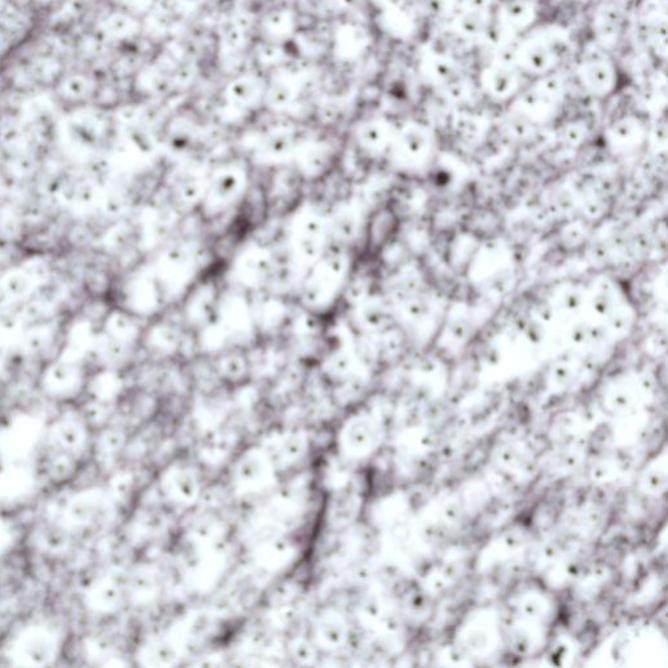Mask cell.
Here are the masks:
<instances>
[{"label": "cell", "instance_id": "5", "mask_svg": "<svg viewBox=\"0 0 668 668\" xmlns=\"http://www.w3.org/2000/svg\"><path fill=\"white\" fill-rule=\"evenodd\" d=\"M126 589L122 582L111 573H104L93 578L85 586L83 605L93 615L104 616L114 614L122 606Z\"/></svg>", "mask_w": 668, "mask_h": 668}, {"label": "cell", "instance_id": "15", "mask_svg": "<svg viewBox=\"0 0 668 668\" xmlns=\"http://www.w3.org/2000/svg\"><path fill=\"white\" fill-rule=\"evenodd\" d=\"M12 44V36L10 33L7 31H4L2 27H0V58H2V55L6 54L8 49H10Z\"/></svg>", "mask_w": 668, "mask_h": 668}, {"label": "cell", "instance_id": "17", "mask_svg": "<svg viewBox=\"0 0 668 668\" xmlns=\"http://www.w3.org/2000/svg\"><path fill=\"white\" fill-rule=\"evenodd\" d=\"M4 7H6L4 6V0H0V12H2Z\"/></svg>", "mask_w": 668, "mask_h": 668}, {"label": "cell", "instance_id": "1", "mask_svg": "<svg viewBox=\"0 0 668 668\" xmlns=\"http://www.w3.org/2000/svg\"><path fill=\"white\" fill-rule=\"evenodd\" d=\"M63 645L61 629L47 622H32L10 638L6 658L16 667H50L61 658Z\"/></svg>", "mask_w": 668, "mask_h": 668}, {"label": "cell", "instance_id": "6", "mask_svg": "<svg viewBox=\"0 0 668 668\" xmlns=\"http://www.w3.org/2000/svg\"><path fill=\"white\" fill-rule=\"evenodd\" d=\"M93 81L89 79L88 75L72 74L70 76H62L58 83L59 96L64 101L74 102L80 104L85 102L94 93Z\"/></svg>", "mask_w": 668, "mask_h": 668}, {"label": "cell", "instance_id": "14", "mask_svg": "<svg viewBox=\"0 0 668 668\" xmlns=\"http://www.w3.org/2000/svg\"><path fill=\"white\" fill-rule=\"evenodd\" d=\"M11 543V532L6 522L0 518V555L7 550Z\"/></svg>", "mask_w": 668, "mask_h": 668}, {"label": "cell", "instance_id": "7", "mask_svg": "<svg viewBox=\"0 0 668 668\" xmlns=\"http://www.w3.org/2000/svg\"><path fill=\"white\" fill-rule=\"evenodd\" d=\"M71 533L61 524L46 526L37 534L36 545L42 552L50 555H62L70 548Z\"/></svg>", "mask_w": 668, "mask_h": 668}, {"label": "cell", "instance_id": "11", "mask_svg": "<svg viewBox=\"0 0 668 668\" xmlns=\"http://www.w3.org/2000/svg\"><path fill=\"white\" fill-rule=\"evenodd\" d=\"M589 83L594 89H605L611 80V72L607 70L606 66H601L595 63L588 71Z\"/></svg>", "mask_w": 668, "mask_h": 668}, {"label": "cell", "instance_id": "3", "mask_svg": "<svg viewBox=\"0 0 668 668\" xmlns=\"http://www.w3.org/2000/svg\"><path fill=\"white\" fill-rule=\"evenodd\" d=\"M107 513V500L98 488L76 492L64 505L59 524L71 534L89 533L97 528Z\"/></svg>", "mask_w": 668, "mask_h": 668}, {"label": "cell", "instance_id": "8", "mask_svg": "<svg viewBox=\"0 0 668 668\" xmlns=\"http://www.w3.org/2000/svg\"><path fill=\"white\" fill-rule=\"evenodd\" d=\"M45 460L47 477L50 478V481L59 483L70 481L74 477L77 465H79V461L75 458L50 451V449H47Z\"/></svg>", "mask_w": 668, "mask_h": 668}, {"label": "cell", "instance_id": "9", "mask_svg": "<svg viewBox=\"0 0 668 668\" xmlns=\"http://www.w3.org/2000/svg\"><path fill=\"white\" fill-rule=\"evenodd\" d=\"M3 282H0V288L10 299H21L31 291V281L25 273L14 272L4 276Z\"/></svg>", "mask_w": 668, "mask_h": 668}, {"label": "cell", "instance_id": "16", "mask_svg": "<svg viewBox=\"0 0 668 668\" xmlns=\"http://www.w3.org/2000/svg\"><path fill=\"white\" fill-rule=\"evenodd\" d=\"M471 6L475 8V10H479V8H483L487 4V0H470Z\"/></svg>", "mask_w": 668, "mask_h": 668}, {"label": "cell", "instance_id": "4", "mask_svg": "<svg viewBox=\"0 0 668 668\" xmlns=\"http://www.w3.org/2000/svg\"><path fill=\"white\" fill-rule=\"evenodd\" d=\"M41 387L50 398L70 401L81 395L85 388L83 367L71 361H57L46 368Z\"/></svg>", "mask_w": 668, "mask_h": 668}, {"label": "cell", "instance_id": "18", "mask_svg": "<svg viewBox=\"0 0 668 668\" xmlns=\"http://www.w3.org/2000/svg\"><path fill=\"white\" fill-rule=\"evenodd\" d=\"M38 2H41V3H51V2H54V0H38Z\"/></svg>", "mask_w": 668, "mask_h": 668}, {"label": "cell", "instance_id": "13", "mask_svg": "<svg viewBox=\"0 0 668 668\" xmlns=\"http://www.w3.org/2000/svg\"><path fill=\"white\" fill-rule=\"evenodd\" d=\"M529 11L525 3H513L508 8V15L511 17V20H515V23H521L522 19H525V16H528Z\"/></svg>", "mask_w": 668, "mask_h": 668}, {"label": "cell", "instance_id": "12", "mask_svg": "<svg viewBox=\"0 0 668 668\" xmlns=\"http://www.w3.org/2000/svg\"><path fill=\"white\" fill-rule=\"evenodd\" d=\"M528 64L532 70H543L548 64V53L543 47H535L528 55Z\"/></svg>", "mask_w": 668, "mask_h": 668}, {"label": "cell", "instance_id": "10", "mask_svg": "<svg viewBox=\"0 0 668 668\" xmlns=\"http://www.w3.org/2000/svg\"><path fill=\"white\" fill-rule=\"evenodd\" d=\"M513 84H515V80H513L511 72L499 70L492 75L490 87L498 96H503V94L511 91Z\"/></svg>", "mask_w": 668, "mask_h": 668}, {"label": "cell", "instance_id": "2", "mask_svg": "<svg viewBox=\"0 0 668 668\" xmlns=\"http://www.w3.org/2000/svg\"><path fill=\"white\" fill-rule=\"evenodd\" d=\"M47 449L80 461L91 445L87 418L77 411H67L55 419L46 435Z\"/></svg>", "mask_w": 668, "mask_h": 668}]
</instances>
